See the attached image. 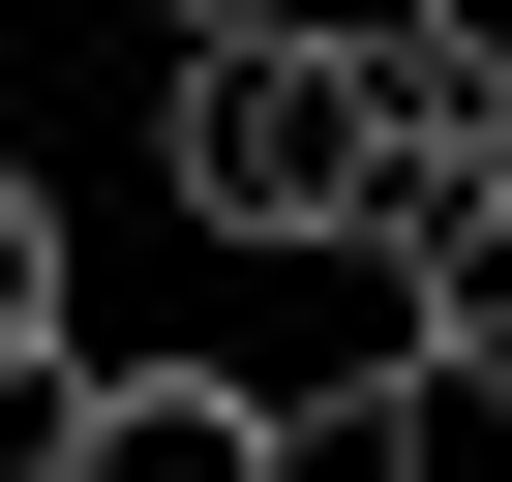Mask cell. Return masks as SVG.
<instances>
[{"instance_id": "6da1fadb", "label": "cell", "mask_w": 512, "mask_h": 482, "mask_svg": "<svg viewBox=\"0 0 512 482\" xmlns=\"http://www.w3.org/2000/svg\"><path fill=\"white\" fill-rule=\"evenodd\" d=\"M302 392H241V362H91L61 392V482H272Z\"/></svg>"}, {"instance_id": "7a4b0ae2", "label": "cell", "mask_w": 512, "mask_h": 482, "mask_svg": "<svg viewBox=\"0 0 512 482\" xmlns=\"http://www.w3.org/2000/svg\"><path fill=\"white\" fill-rule=\"evenodd\" d=\"M392 452L422 482H512V332H392Z\"/></svg>"}, {"instance_id": "5b68a950", "label": "cell", "mask_w": 512, "mask_h": 482, "mask_svg": "<svg viewBox=\"0 0 512 482\" xmlns=\"http://www.w3.org/2000/svg\"><path fill=\"white\" fill-rule=\"evenodd\" d=\"M422 31H452V61H482V91H512V0H422Z\"/></svg>"}, {"instance_id": "52a82bcc", "label": "cell", "mask_w": 512, "mask_h": 482, "mask_svg": "<svg viewBox=\"0 0 512 482\" xmlns=\"http://www.w3.org/2000/svg\"><path fill=\"white\" fill-rule=\"evenodd\" d=\"M151 31H241V0H151Z\"/></svg>"}, {"instance_id": "277c9868", "label": "cell", "mask_w": 512, "mask_h": 482, "mask_svg": "<svg viewBox=\"0 0 512 482\" xmlns=\"http://www.w3.org/2000/svg\"><path fill=\"white\" fill-rule=\"evenodd\" d=\"M272 482H422V452H392V362H332V392L272 422Z\"/></svg>"}, {"instance_id": "8992f818", "label": "cell", "mask_w": 512, "mask_h": 482, "mask_svg": "<svg viewBox=\"0 0 512 482\" xmlns=\"http://www.w3.org/2000/svg\"><path fill=\"white\" fill-rule=\"evenodd\" d=\"M482 211H512V91H482Z\"/></svg>"}, {"instance_id": "3957f363", "label": "cell", "mask_w": 512, "mask_h": 482, "mask_svg": "<svg viewBox=\"0 0 512 482\" xmlns=\"http://www.w3.org/2000/svg\"><path fill=\"white\" fill-rule=\"evenodd\" d=\"M61 332H91V272H61V181L0 151V362H61Z\"/></svg>"}]
</instances>
